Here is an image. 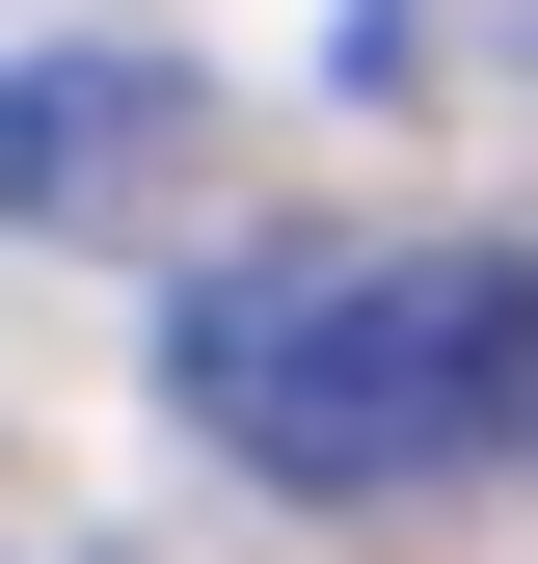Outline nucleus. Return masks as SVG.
I'll return each instance as SVG.
<instances>
[{"mask_svg":"<svg viewBox=\"0 0 538 564\" xmlns=\"http://www.w3.org/2000/svg\"><path fill=\"white\" fill-rule=\"evenodd\" d=\"M189 134H216L189 54H28V82H0V216H28V242H108Z\"/></svg>","mask_w":538,"mask_h":564,"instance_id":"2","label":"nucleus"},{"mask_svg":"<svg viewBox=\"0 0 538 564\" xmlns=\"http://www.w3.org/2000/svg\"><path fill=\"white\" fill-rule=\"evenodd\" d=\"M162 403H189V457L297 484V511L512 484V457H538V242H431V216L216 242V269L162 296Z\"/></svg>","mask_w":538,"mask_h":564,"instance_id":"1","label":"nucleus"}]
</instances>
